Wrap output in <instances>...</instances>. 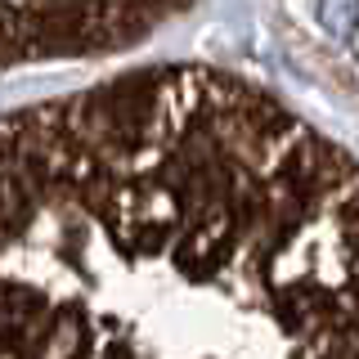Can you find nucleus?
<instances>
[{
	"instance_id": "nucleus-1",
	"label": "nucleus",
	"mask_w": 359,
	"mask_h": 359,
	"mask_svg": "<svg viewBox=\"0 0 359 359\" xmlns=\"http://www.w3.org/2000/svg\"><path fill=\"white\" fill-rule=\"evenodd\" d=\"M0 359H359V162L207 63L0 112Z\"/></svg>"
},
{
	"instance_id": "nucleus-2",
	"label": "nucleus",
	"mask_w": 359,
	"mask_h": 359,
	"mask_svg": "<svg viewBox=\"0 0 359 359\" xmlns=\"http://www.w3.org/2000/svg\"><path fill=\"white\" fill-rule=\"evenodd\" d=\"M184 18L166 5H108V9H9L0 5V72L22 63L104 59L149 41L157 27Z\"/></svg>"
}]
</instances>
